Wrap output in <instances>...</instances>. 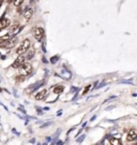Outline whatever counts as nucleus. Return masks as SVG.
<instances>
[{
	"mask_svg": "<svg viewBox=\"0 0 137 145\" xmlns=\"http://www.w3.org/2000/svg\"><path fill=\"white\" fill-rule=\"evenodd\" d=\"M110 143L115 144V145H120V144H121V141L118 140V139H112V140H110Z\"/></svg>",
	"mask_w": 137,
	"mask_h": 145,
	"instance_id": "obj_15",
	"label": "nucleus"
},
{
	"mask_svg": "<svg viewBox=\"0 0 137 145\" xmlns=\"http://www.w3.org/2000/svg\"><path fill=\"white\" fill-rule=\"evenodd\" d=\"M21 11H23V10H21V8L20 7H17V12L18 13H21Z\"/></svg>",
	"mask_w": 137,
	"mask_h": 145,
	"instance_id": "obj_18",
	"label": "nucleus"
},
{
	"mask_svg": "<svg viewBox=\"0 0 137 145\" xmlns=\"http://www.w3.org/2000/svg\"><path fill=\"white\" fill-rule=\"evenodd\" d=\"M17 43V37L14 36V38H9L7 41H4L2 44H0V47H4V48H12L15 46V44Z\"/></svg>",
	"mask_w": 137,
	"mask_h": 145,
	"instance_id": "obj_3",
	"label": "nucleus"
},
{
	"mask_svg": "<svg viewBox=\"0 0 137 145\" xmlns=\"http://www.w3.org/2000/svg\"><path fill=\"white\" fill-rule=\"evenodd\" d=\"M136 138H137V130H135V129H132V130L128 131V136H127L128 141H134Z\"/></svg>",
	"mask_w": 137,
	"mask_h": 145,
	"instance_id": "obj_9",
	"label": "nucleus"
},
{
	"mask_svg": "<svg viewBox=\"0 0 137 145\" xmlns=\"http://www.w3.org/2000/svg\"><path fill=\"white\" fill-rule=\"evenodd\" d=\"M0 5H1V1H0Z\"/></svg>",
	"mask_w": 137,
	"mask_h": 145,
	"instance_id": "obj_19",
	"label": "nucleus"
},
{
	"mask_svg": "<svg viewBox=\"0 0 137 145\" xmlns=\"http://www.w3.org/2000/svg\"><path fill=\"white\" fill-rule=\"evenodd\" d=\"M45 96H46V89H42L41 91H39V93H37L34 98H36V100L40 101V100H43V99L45 98Z\"/></svg>",
	"mask_w": 137,
	"mask_h": 145,
	"instance_id": "obj_10",
	"label": "nucleus"
},
{
	"mask_svg": "<svg viewBox=\"0 0 137 145\" xmlns=\"http://www.w3.org/2000/svg\"><path fill=\"white\" fill-rule=\"evenodd\" d=\"M89 88H90V86H87V88H85V90H84V95H85L86 93H87L88 90H89Z\"/></svg>",
	"mask_w": 137,
	"mask_h": 145,
	"instance_id": "obj_17",
	"label": "nucleus"
},
{
	"mask_svg": "<svg viewBox=\"0 0 137 145\" xmlns=\"http://www.w3.org/2000/svg\"><path fill=\"white\" fill-rule=\"evenodd\" d=\"M1 1H4V0H1Z\"/></svg>",
	"mask_w": 137,
	"mask_h": 145,
	"instance_id": "obj_20",
	"label": "nucleus"
},
{
	"mask_svg": "<svg viewBox=\"0 0 137 145\" xmlns=\"http://www.w3.org/2000/svg\"><path fill=\"white\" fill-rule=\"evenodd\" d=\"M63 89H64V87L62 85H57V86H55V87H54V93H61L63 91Z\"/></svg>",
	"mask_w": 137,
	"mask_h": 145,
	"instance_id": "obj_11",
	"label": "nucleus"
},
{
	"mask_svg": "<svg viewBox=\"0 0 137 145\" xmlns=\"http://www.w3.org/2000/svg\"><path fill=\"white\" fill-rule=\"evenodd\" d=\"M44 34H45L44 29L42 27H37L36 30H34V38H36L37 41H39V42L42 41L43 38H44Z\"/></svg>",
	"mask_w": 137,
	"mask_h": 145,
	"instance_id": "obj_4",
	"label": "nucleus"
},
{
	"mask_svg": "<svg viewBox=\"0 0 137 145\" xmlns=\"http://www.w3.org/2000/svg\"><path fill=\"white\" fill-rule=\"evenodd\" d=\"M11 36L10 34H5V36H2V37H0V44H2V43H3L4 41H7L8 39H9Z\"/></svg>",
	"mask_w": 137,
	"mask_h": 145,
	"instance_id": "obj_13",
	"label": "nucleus"
},
{
	"mask_svg": "<svg viewBox=\"0 0 137 145\" xmlns=\"http://www.w3.org/2000/svg\"><path fill=\"white\" fill-rule=\"evenodd\" d=\"M24 80H25V76H24V75H19V76H16V81H17V82H23Z\"/></svg>",
	"mask_w": 137,
	"mask_h": 145,
	"instance_id": "obj_16",
	"label": "nucleus"
},
{
	"mask_svg": "<svg viewBox=\"0 0 137 145\" xmlns=\"http://www.w3.org/2000/svg\"><path fill=\"white\" fill-rule=\"evenodd\" d=\"M23 29V27H21L19 24H14V25L12 26V28H11V34L12 36H16L17 33H19V31Z\"/></svg>",
	"mask_w": 137,
	"mask_h": 145,
	"instance_id": "obj_8",
	"label": "nucleus"
},
{
	"mask_svg": "<svg viewBox=\"0 0 137 145\" xmlns=\"http://www.w3.org/2000/svg\"><path fill=\"white\" fill-rule=\"evenodd\" d=\"M30 45H31V42L29 39H25L23 42H21V44L18 46V48L16 50V53L18 54V55H23V54L27 53V51L30 48Z\"/></svg>",
	"mask_w": 137,
	"mask_h": 145,
	"instance_id": "obj_1",
	"label": "nucleus"
},
{
	"mask_svg": "<svg viewBox=\"0 0 137 145\" xmlns=\"http://www.w3.org/2000/svg\"><path fill=\"white\" fill-rule=\"evenodd\" d=\"M23 15H24V17H25V20L29 21L32 17V15H33V10H32L30 7H27L25 9V11H24Z\"/></svg>",
	"mask_w": 137,
	"mask_h": 145,
	"instance_id": "obj_7",
	"label": "nucleus"
},
{
	"mask_svg": "<svg viewBox=\"0 0 137 145\" xmlns=\"http://www.w3.org/2000/svg\"><path fill=\"white\" fill-rule=\"evenodd\" d=\"M28 52V51H27ZM34 56V51H30V52H28V55H27V57H25L26 59H28V60H30V59Z\"/></svg>",
	"mask_w": 137,
	"mask_h": 145,
	"instance_id": "obj_14",
	"label": "nucleus"
},
{
	"mask_svg": "<svg viewBox=\"0 0 137 145\" xmlns=\"http://www.w3.org/2000/svg\"><path fill=\"white\" fill-rule=\"evenodd\" d=\"M11 24V21L9 18H4V14L1 16V18H0V30L1 29H5L7 27H9Z\"/></svg>",
	"mask_w": 137,
	"mask_h": 145,
	"instance_id": "obj_6",
	"label": "nucleus"
},
{
	"mask_svg": "<svg viewBox=\"0 0 137 145\" xmlns=\"http://www.w3.org/2000/svg\"><path fill=\"white\" fill-rule=\"evenodd\" d=\"M25 60H26V58H25V56H23V55H18V57L15 59V61L12 63V68H14V69H18L19 67L23 64L24 62H25Z\"/></svg>",
	"mask_w": 137,
	"mask_h": 145,
	"instance_id": "obj_5",
	"label": "nucleus"
},
{
	"mask_svg": "<svg viewBox=\"0 0 137 145\" xmlns=\"http://www.w3.org/2000/svg\"><path fill=\"white\" fill-rule=\"evenodd\" d=\"M18 69H20L19 70L20 75H24V76H28L32 72V66H31V63H29V62H24Z\"/></svg>",
	"mask_w": 137,
	"mask_h": 145,
	"instance_id": "obj_2",
	"label": "nucleus"
},
{
	"mask_svg": "<svg viewBox=\"0 0 137 145\" xmlns=\"http://www.w3.org/2000/svg\"><path fill=\"white\" fill-rule=\"evenodd\" d=\"M0 104H1V103H0Z\"/></svg>",
	"mask_w": 137,
	"mask_h": 145,
	"instance_id": "obj_21",
	"label": "nucleus"
},
{
	"mask_svg": "<svg viewBox=\"0 0 137 145\" xmlns=\"http://www.w3.org/2000/svg\"><path fill=\"white\" fill-rule=\"evenodd\" d=\"M23 2H24V0H13V4H14L16 8L20 7V5L23 4Z\"/></svg>",
	"mask_w": 137,
	"mask_h": 145,
	"instance_id": "obj_12",
	"label": "nucleus"
}]
</instances>
